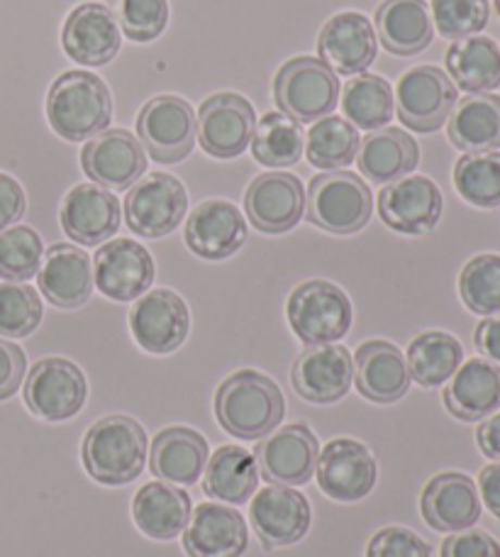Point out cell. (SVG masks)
Segmentation results:
<instances>
[{
  "mask_svg": "<svg viewBox=\"0 0 500 557\" xmlns=\"http://www.w3.org/2000/svg\"><path fill=\"white\" fill-rule=\"evenodd\" d=\"M215 416L223 431L239 441H259L274 433L286 416L284 392L257 370H239L217 386Z\"/></svg>",
  "mask_w": 500,
  "mask_h": 557,
  "instance_id": "cell-1",
  "label": "cell"
},
{
  "mask_svg": "<svg viewBox=\"0 0 500 557\" xmlns=\"http://www.w3.org/2000/svg\"><path fill=\"white\" fill-rule=\"evenodd\" d=\"M149 441L145 428L129 416H105L88 428L82 443L86 472L98 484L125 486L142 474Z\"/></svg>",
  "mask_w": 500,
  "mask_h": 557,
  "instance_id": "cell-2",
  "label": "cell"
},
{
  "mask_svg": "<svg viewBox=\"0 0 500 557\" xmlns=\"http://www.w3.org/2000/svg\"><path fill=\"white\" fill-rule=\"evenodd\" d=\"M47 121L59 137L84 143L108 131L113 121V96L103 78L91 72H64L49 88Z\"/></svg>",
  "mask_w": 500,
  "mask_h": 557,
  "instance_id": "cell-3",
  "label": "cell"
},
{
  "mask_svg": "<svg viewBox=\"0 0 500 557\" xmlns=\"http://www.w3.org/2000/svg\"><path fill=\"white\" fill-rule=\"evenodd\" d=\"M308 221L333 235H354L364 231L374 213L372 188L359 174L337 169L317 174L305 196Z\"/></svg>",
  "mask_w": 500,
  "mask_h": 557,
  "instance_id": "cell-4",
  "label": "cell"
},
{
  "mask_svg": "<svg viewBox=\"0 0 500 557\" xmlns=\"http://www.w3.org/2000/svg\"><path fill=\"white\" fill-rule=\"evenodd\" d=\"M339 98V78L323 59L296 57L274 78V101L278 111L298 125L317 123L333 115Z\"/></svg>",
  "mask_w": 500,
  "mask_h": 557,
  "instance_id": "cell-5",
  "label": "cell"
},
{
  "mask_svg": "<svg viewBox=\"0 0 500 557\" xmlns=\"http://www.w3.org/2000/svg\"><path fill=\"white\" fill-rule=\"evenodd\" d=\"M286 315L298 341L308 347L342 341L354 321L349 296L325 278L296 286L288 296Z\"/></svg>",
  "mask_w": 500,
  "mask_h": 557,
  "instance_id": "cell-6",
  "label": "cell"
},
{
  "mask_svg": "<svg viewBox=\"0 0 500 557\" xmlns=\"http://www.w3.org/2000/svg\"><path fill=\"white\" fill-rule=\"evenodd\" d=\"M25 406L47 423H62L84 411L88 382L82 367L66 357H45L25 380Z\"/></svg>",
  "mask_w": 500,
  "mask_h": 557,
  "instance_id": "cell-7",
  "label": "cell"
},
{
  "mask_svg": "<svg viewBox=\"0 0 500 557\" xmlns=\"http://www.w3.org/2000/svg\"><path fill=\"white\" fill-rule=\"evenodd\" d=\"M188 213L186 186L164 172L145 174L125 196L127 227L139 237L159 240L172 235Z\"/></svg>",
  "mask_w": 500,
  "mask_h": 557,
  "instance_id": "cell-8",
  "label": "cell"
},
{
  "mask_svg": "<svg viewBox=\"0 0 500 557\" xmlns=\"http://www.w3.org/2000/svg\"><path fill=\"white\" fill-rule=\"evenodd\" d=\"M137 135L154 162H184L196 145V113L191 103L178 96L152 98L137 115Z\"/></svg>",
  "mask_w": 500,
  "mask_h": 557,
  "instance_id": "cell-9",
  "label": "cell"
},
{
  "mask_svg": "<svg viewBox=\"0 0 500 557\" xmlns=\"http://www.w3.org/2000/svg\"><path fill=\"white\" fill-rule=\"evenodd\" d=\"M457 86L439 66H415L400 76L396 111L400 123L413 133H435L457 106Z\"/></svg>",
  "mask_w": 500,
  "mask_h": 557,
  "instance_id": "cell-10",
  "label": "cell"
},
{
  "mask_svg": "<svg viewBox=\"0 0 500 557\" xmlns=\"http://www.w3.org/2000/svg\"><path fill=\"white\" fill-rule=\"evenodd\" d=\"M315 476L320 492L327 499L352 504L374 492L378 467L364 443L352 437H335L320 450Z\"/></svg>",
  "mask_w": 500,
  "mask_h": 557,
  "instance_id": "cell-11",
  "label": "cell"
},
{
  "mask_svg": "<svg viewBox=\"0 0 500 557\" xmlns=\"http://www.w3.org/2000/svg\"><path fill=\"white\" fill-rule=\"evenodd\" d=\"M257 113L239 94H215L200 103L196 113V137L215 159H235L252 143Z\"/></svg>",
  "mask_w": 500,
  "mask_h": 557,
  "instance_id": "cell-12",
  "label": "cell"
},
{
  "mask_svg": "<svg viewBox=\"0 0 500 557\" xmlns=\"http://www.w3.org/2000/svg\"><path fill=\"white\" fill-rule=\"evenodd\" d=\"M157 264L145 245L129 237H115L98 247L93 260V284L103 296L127 304L145 296L154 284Z\"/></svg>",
  "mask_w": 500,
  "mask_h": 557,
  "instance_id": "cell-13",
  "label": "cell"
},
{
  "mask_svg": "<svg viewBox=\"0 0 500 557\" xmlns=\"http://www.w3.org/2000/svg\"><path fill=\"white\" fill-rule=\"evenodd\" d=\"M129 331L149 355H172L186 343L191 313L182 296L168 288L147 292L129 311Z\"/></svg>",
  "mask_w": 500,
  "mask_h": 557,
  "instance_id": "cell-14",
  "label": "cell"
},
{
  "mask_svg": "<svg viewBox=\"0 0 500 557\" xmlns=\"http://www.w3.org/2000/svg\"><path fill=\"white\" fill-rule=\"evenodd\" d=\"M147 152L139 139L113 127L91 137L82 149V169L93 184L108 191H127L147 174Z\"/></svg>",
  "mask_w": 500,
  "mask_h": 557,
  "instance_id": "cell-15",
  "label": "cell"
},
{
  "mask_svg": "<svg viewBox=\"0 0 500 557\" xmlns=\"http://www.w3.org/2000/svg\"><path fill=\"white\" fill-rule=\"evenodd\" d=\"M254 457L259 474H264L268 484L303 486L315 474L320 441L305 423H291L268 435L266 441H259Z\"/></svg>",
  "mask_w": 500,
  "mask_h": 557,
  "instance_id": "cell-16",
  "label": "cell"
},
{
  "mask_svg": "<svg viewBox=\"0 0 500 557\" xmlns=\"http://www.w3.org/2000/svg\"><path fill=\"white\" fill-rule=\"evenodd\" d=\"M445 211V198L439 186L427 176H403L386 184L378 194V215L396 233L425 235L435 231Z\"/></svg>",
  "mask_w": 500,
  "mask_h": 557,
  "instance_id": "cell-17",
  "label": "cell"
},
{
  "mask_svg": "<svg viewBox=\"0 0 500 557\" xmlns=\"http://www.w3.org/2000/svg\"><path fill=\"white\" fill-rule=\"evenodd\" d=\"M245 211L259 233L293 231L305 215V186L296 174L286 172L257 176L245 194Z\"/></svg>",
  "mask_w": 500,
  "mask_h": 557,
  "instance_id": "cell-18",
  "label": "cell"
},
{
  "mask_svg": "<svg viewBox=\"0 0 500 557\" xmlns=\"http://www.w3.org/2000/svg\"><path fill=\"white\" fill-rule=\"evenodd\" d=\"M249 519L266 548H286L305 539L313 523V511L305 496L293 486L268 484L254 494L249 504Z\"/></svg>",
  "mask_w": 500,
  "mask_h": 557,
  "instance_id": "cell-19",
  "label": "cell"
},
{
  "mask_svg": "<svg viewBox=\"0 0 500 557\" xmlns=\"http://www.w3.org/2000/svg\"><path fill=\"white\" fill-rule=\"evenodd\" d=\"M291 380L300 399L310 404H337L352 389L354 360L342 345H313L298 355Z\"/></svg>",
  "mask_w": 500,
  "mask_h": 557,
  "instance_id": "cell-20",
  "label": "cell"
},
{
  "mask_svg": "<svg viewBox=\"0 0 500 557\" xmlns=\"http://www.w3.org/2000/svg\"><path fill=\"white\" fill-rule=\"evenodd\" d=\"M120 201L113 191L98 184H78L64 196L59 221L76 245H103L120 231Z\"/></svg>",
  "mask_w": 500,
  "mask_h": 557,
  "instance_id": "cell-21",
  "label": "cell"
},
{
  "mask_svg": "<svg viewBox=\"0 0 500 557\" xmlns=\"http://www.w3.org/2000/svg\"><path fill=\"white\" fill-rule=\"evenodd\" d=\"M64 52L84 66H105L123 47V33L113 10L103 3H82L62 27Z\"/></svg>",
  "mask_w": 500,
  "mask_h": 557,
  "instance_id": "cell-22",
  "label": "cell"
},
{
  "mask_svg": "<svg viewBox=\"0 0 500 557\" xmlns=\"http://www.w3.org/2000/svg\"><path fill=\"white\" fill-rule=\"evenodd\" d=\"M376 33L362 13H337L317 37V54L337 76L364 74L376 59Z\"/></svg>",
  "mask_w": 500,
  "mask_h": 557,
  "instance_id": "cell-23",
  "label": "cell"
},
{
  "mask_svg": "<svg viewBox=\"0 0 500 557\" xmlns=\"http://www.w3.org/2000/svg\"><path fill=\"white\" fill-rule=\"evenodd\" d=\"M247 545L245 516L223 502L196 506L184 529V550L188 557H242Z\"/></svg>",
  "mask_w": 500,
  "mask_h": 557,
  "instance_id": "cell-24",
  "label": "cell"
},
{
  "mask_svg": "<svg viewBox=\"0 0 500 557\" xmlns=\"http://www.w3.org/2000/svg\"><path fill=\"white\" fill-rule=\"evenodd\" d=\"M184 237L193 255L220 262L242 250L247 243V221L237 206L213 198L193 208Z\"/></svg>",
  "mask_w": 500,
  "mask_h": 557,
  "instance_id": "cell-25",
  "label": "cell"
},
{
  "mask_svg": "<svg viewBox=\"0 0 500 557\" xmlns=\"http://www.w3.org/2000/svg\"><path fill=\"white\" fill-rule=\"evenodd\" d=\"M423 519L439 533H459L472 529L482 519V499L472 476L462 472H442L433 476L420 496Z\"/></svg>",
  "mask_w": 500,
  "mask_h": 557,
  "instance_id": "cell-26",
  "label": "cell"
},
{
  "mask_svg": "<svg viewBox=\"0 0 500 557\" xmlns=\"http://www.w3.org/2000/svg\"><path fill=\"white\" fill-rule=\"evenodd\" d=\"M39 292L52 306L74 311L88 304L93 294V264L82 247L59 243L45 252L37 272Z\"/></svg>",
  "mask_w": 500,
  "mask_h": 557,
  "instance_id": "cell-27",
  "label": "cell"
},
{
  "mask_svg": "<svg viewBox=\"0 0 500 557\" xmlns=\"http://www.w3.org/2000/svg\"><path fill=\"white\" fill-rule=\"evenodd\" d=\"M403 352L388 341H368L354 352V384L374 404H396L410 389Z\"/></svg>",
  "mask_w": 500,
  "mask_h": 557,
  "instance_id": "cell-28",
  "label": "cell"
},
{
  "mask_svg": "<svg viewBox=\"0 0 500 557\" xmlns=\"http://www.w3.org/2000/svg\"><path fill=\"white\" fill-rule=\"evenodd\" d=\"M445 406L464 423L493 416L500 409V367L482 357L464 362L447 384Z\"/></svg>",
  "mask_w": 500,
  "mask_h": 557,
  "instance_id": "cell-29",
  "label": "cell"
},
{
  "mask_svg": "<svg viewBox=\"0 0 500 557\" xmlns=\"http://www.w3.org/2000/svg\"><path fill=\"white\" fill-rule=\"evenodd\" d=\"M208 441L193 428L172 425L152 441V472L168 484H196L208 465Z\"/></svg>",
  "mask_w": 500,
  "mask_h": 557,
  "instance_id": "cell-30",
  "label": "cell"
},
{
  "mask_svg": "<svg viewBox=\"0 0 500 557\" xmlns=\"http://www.w3.org/2000/svg\"><path fill=\"white\" fill-rule=\"evenodd\" d=\"M376 37L386 52L413 57L433 45L435 25L425 0H384L374 17Z\"/></svg>",
  "mask_w": 500,
  "mask_h": 557,
  "instance_id": "cell-31",
  "label": "cell"
},
{
  "mask_svg": "<svg viewBox=\"0 0 500 557\" xmlns=\"http://www.w3.org/2000/svg\"><path fill=\"white\" fill-rule=\"evenodd\" d=\"M133 519L152 541H174L191 519V496L168 482H149L135 494Z\"/></svg>",
  "mask_w": 500,
  "mask_h": 557,
  "instance_id": "cell-32",
  "label": "cell"
},
{
  "mask_svg": "<svg viewBox=\"0 0 500 557\" xmlns=\"http://www.w3.org/2000/svg\"><path fill=\"white\" fill-rule=\"evenodd\" d=\"M417 162V143L398 127H382V131H374L359 143V172L374 184H393L398 178L413 174Z\"/></svg>",
  "mask_w": 500,
  "mask_h": 557,
  "instance_id": "cell-33",
  "label": "cell"
},
{
  "mask_svg": "<svg viewBox=\"0 0 500 557\" xmlns=\"http://www.w3.org/2000/svg\"><path fill=\"white\" fill-rule=\"evenodd\" d=\"M259 490V465L257 457L242 445L217 447L213 457H208L203 492L210 499L229 506L249 504Z\"/></svg>",
  "mask_w": 500,
  "mask_h": 557,
  "instance_id": "cell-34",
  "label": "cell"
},
{
  "mask_svg": "<svg viewBox=\"0 0 500 557\" xmlns=\"http://www.w3.org/2000/svg\"><path fill=\"white\" fill-rule=\"evenodd\" d=\"M447 133L452 145L466 154L500 149V96H464L457 111L449 115Z\"/></svg>",
  "mask_w": 500,
  "mask_h": 557,
  "instance_id": "cell-35",
  "label": "cell"
},
{
  "mask_svg": "<svg viewBox=\"0 0 500 557\" xmlns=\"http://www.w3.org/2000/svg\"><path fill=\"white\" fill-rule=\"evenodd\" d=\"M447 72L466 94H491L500 86V49L491 37H466L447 49Z\"/></svg>",
  "mask_w": 500,
  "mask_h": 557,
  "instance_id": "cell-36",
  "label": "cell"
},
{
  "mask_svg": "<svg viewBox=\"0 0 500 557\" xmlns=\"http://www.w3.org/2000/svg\"><path fill=\"white\" fill-rule=\"evenodd\" d=\"M410 380L425 389L442 386L464 362V347L454 335L442 331L420 333L408 347Z\"/></svg>",
  "mask_w": 500,
  "mask_h": 557,
  "instance_id": "cell-37",
  "label": "cell"
},
{
  "mask_svg": "<svg viewBox=\"0 0 500 557\" xmlns=\"http://www.w3.org/2000/svg\"><path fill=\"white\" fill-rule=\"evenodd\" d=\"M342 113L357 131H382L396 115V96L384 76L359 74L342 94Z\"/></svg>",
  "mask_w": 500,
  "mask_h": 557,
  "instance_id": "cell-38",
  "label": "cell"
},
{
  "mask_svg": "<svg viewBox=\"0 0 500 557\" xmlns=\"http://www.w3.org/2000/svg\"><path fill=\"white\" fill-rule=\"evenodd\" d=\"M359 131L342 115H327L308 131L305 157L308 162L323 172L347 169L359 152Z\"/></svg>",
  "mask_w": 500,
  "mask_h": 557,
  "instance_id": "cell-39",
  "label": "cell"
},
{
  "mask_svg": "<svg viewBox=\"0 0 500 557\" xmlns=\"http://www.w3.org/2000/svg\"><path fill=\"white\" fill-rule=\"evenodd\" d=\"M252 154L268 169L296 166L305 154V133L284 113H266L257 123L252 137Z\"/></svg>",
  "mask_w": 500,
  "mask_h": 557,
  "instance_id": "cell-40",
  "label": "cell"
},
{
  "mask_svg": "<svg viewBox=\"0 0 500 557\" xmlns=\"http://www.w3.org/2000/svg\"><path fill=\"white\" fill-rule=\"evenodd\" d=\"M454 186L476 208L500 206V152H468L454 166Z\"/></svg>",
  "mask_w": 500,
  "mask_h": 557,
  "instance_id": "cell-41",
  "label": "cell"
},
{
  "mask_svg": "<svg viewBox=\"0 0 500 557\" xmlns=\"http://www.w3.org/2000/svg\"><path fill=\"white\" fill-rule=\"evenodd\" d=\"M459 296L472 313H500V255H478L459 276Z\"/></svg>",
  "mask_w": 500,
  "mask_h": 557,
  "instance_id": "cell-42",
  "label": "cell"
},
{
  "mask_svg": "<svg viewBox=\"0 0 500 557\" xmlns=\"http://www.w3.org/2000/svg\"><path fill=\"white\" fill-rule=\"evenodd\" d=\"M45 260V245L33 227L13 225L0 231V278L3 282H27Z\"/></svg>",
  "mask_w": 500,
  "mask_h": 557,
  "instance_id": "cell-43",
  "label": "cell"
},
{
  "mask_svg": "<svg viewBox=\"0 0 500 557\" xmlns=\"http://www.w3.org/2000/svg\"><path fill=\"white\" fill-rule=\"evenodd\" d=\"M42 298L33 286L20 282L0 284V335L20 337L33 335L42 323Z\"/></svg>",
  "mask_w": 500,
  "mask_h": 557,
  "instance_id": "cell-44",
  "label": "cell"
},
{
  "mask_svg": "<svg viewBox=\"0 0 500 557\" xmlns=\"http://www.w3.org/2000/svg\"><path fill=\"white\" fill-rule=\"evenodd\" d=\"M110 5L120 29L133 42H152L166 29L168 0H113Z\"/></svg>",
  "mask_w": 500,
  "mask_h": 557,
  "instance_id": "cell-45",
  "label": "cell"
},
{
  "mask_svg": "<svg viewBox=\"0 0 500 557\" xmlns=\"http://www.w3.org/2000/svg\"><path fill=\"white\" fill-rule=\"evenodd\" d=\"M491 5L488 0H433L437 33L447 39H466L488 25Z\"/></svg>",
  "mask_w": 500,
  "mask_h": 557,
  "instance_id": "cell-46",
  "label": "cell"
},
{
  "mask_svg": "<svg viewBox=\"0 0 500 557\" xmlns=\"http://www.w3.org/2000/svg\"><path fill=\"white\" fill-rule=\"evenodd\" d=\"M366 557H433V550L415 531L403 529V525H388L368 543Z\"/></svg>",
  "mask_w": 500,
  "mask_h": 557,
  "instance_id": "cell-47",
  "label": "cell"
},
{
  "mask_svg": "<svg viewBox=\"0 0 500 557\" xmlns=\"http://www.w3.org/2000/svg\"><path fill=\"white\" fill-rule=\"evenodd\" d=\"M442 557H500V545L486 531H459L442 543Z\"/></svg>",
  "mask_w": 500,
  "mask_h": 557,
  "instance_id": "cell-48",
  "label": "cell"
},
{
  "mask_svg": "<svg viewBox=\"0 0 500 557\" xmlns=\"http://www.w3.org/2000/svg\"><path fill=\"white\" fill-rule=\"evenodd\" d=\"M27 357L15 343H8L0 337V401L15 396L20 384L25 380Z\"/></svg>",
  "mask_w": 500,
  "mask_h": 557,
  "instance_id": "cell-49",
  "label": "cell"
},
{
  "mask_svg": "<svg viewBox=\"0 0 500 557\" xmlns=\"http://www.w3.org/2000/svg\"><path fill=\"white\" fill-rule=\"evenodd\" d=\"M27 211V198L23 186L13 176L0 172V231L13 227Z\"/></svg>",
  "mask_w": 500,
  "mask_h": 557,
  "instance_id": "cell-50",
  "label": "cell"
},
{
  "mask_svg": "<svg viewBox=\"0 0 500 557\" xmlns=\"http://www.w3.org/2000/svg\"><path fill=\"white\" fill-rule=\"evenodd\" d=\"M476 350L491 362L500 364V315H491L478 323L474 335Z\"/></svg>",
  "mask_w": 500,
  "mask_h": 557,
  "instance_id": "cell-51",
  "label": "cell"
},
{
  "mask_svg": "<svg viewBox=\"0 0 500 557\" xmlns=\"http://www.w3.org/2000/svg\"><path fill=\"white\" fill-rule=\"evenodd\" d=\"M478 490H482V499L488 506L496 519H500V462L488 465L478 474Z\"/></svg>",
  "mask_w": 500,
  "mask_h": 557,
  "instance_id": "cell-52",
  "label": "cell"
},
{
  "mask_svg": "<svg viewBox=\"0 0 500 557\" xmlns=\"http://www.w3.org/2000/svg\"><path fill=\"white\" fill-rule=\"evenodd\" d=\"M476 443L486 457L500 462V413L484 418V423L476 431Z\"/></svg>",
  "mask_w": 500,
  "mask_h": 557,
  "instance_id": "cell-53",
  "label": "cell"
},
{
  "mask_svg": "<svg viewBox=\"0 0 500 557\" xmlns=\"http://www.w3.org/2000/svg\"><path fill=\"white\" fill-rule=\"evenodd\" d=\"M496 10H498V15H500V0H496Z\"/></svg>",
  "mask_w": 500,
  "mask_h": 557,
  "instance_id": "cell-54",
  "label": "cell"
}]
</instances>
